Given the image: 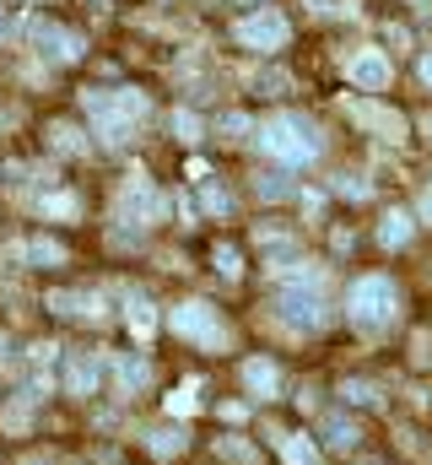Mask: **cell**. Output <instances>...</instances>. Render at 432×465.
<instances>
[{"label": "cell", "instance_id": "9a60e30c", "mask_svg": "<svg viewBox=\"0 0 432 465\" xmlns=\"http://www.w3.org/2000/svg\"><path fill=\"white\" fill-rule=\"evenodd\" d=\"M124 314H130V331H135V336H141V341H146V336H152V331H157V314H152V303H146V298H141V292H135V298H130V309H124Z\"/></svg>", "mask_w": 432, "mask_h": 465}, {"label": "cell", "instance_id": "44dd1931", "mask_svg": "<svg viewBox=\"0 0 432 465\" xmlns=\"http://www.w3.org/2000/svg\"><path fill=\"white\" fill-rule=\"evenodd\" d=\"M49 135H54V146H60V152H82V146H87V141H82V130H76V124H54V130H49Z\"/></svg>", "mask_w": 432, "mask_h": 465}, {"label": "cell", "instance_id": "7a4b0ae2", "mask_svg": "<svg viewBox=\"0 0 432 465\" xmlns=\"http://www.w3.org/2000/svg\"><path fill=\"white\" fill-rule=\"evenodd\" d=\"M400 314V287L389 282V276H357L351 282V292H346V320L357 325V331H384L389 320Z\"/></svg>", "mask_w": 432, "mask_h": 465}, {"label": "cell", "instance_id": "4dcf8cb0", "mask_svg": "<svg viewBox=\"0 0 432 465\" xmlns=\"http://www.w3.org/2000/svg\"><path fill=\"white\" fill-rule=\"evenodd\" d=\"M411 5H427V0H411Z\"/></svg>", "mask_w": 432, "mask_h": 465}, {"label": "cell", "instance_id": "5bb4252c", "mask_svg": "<svg viewBox=\"0 0 432 465\" xmlns=\"http://www.w3.org/2000/svg\"><path fill=\"white\" fill-rule=\"evenodd\" d=\"M281 460L287 465H314L319 460V450H314L303 433H287V439H281Z\"/></svg>", "mask_w": 432, "mask_h": 465}, {"label": "cell", "instance_id": "4fadbf2b", "mask_svg": "<svg viewBox=\"0 0 432 465\" xmlns=\"http://www.w3.org/2000/svg\"><path fill=\"white\" fill-rule=\"evenodd\" d=\"M124 212H135L141 223H152V217L162 212V201L152 195V184H146V179H130V190H124Z\"/></svg>", "mask_w": 432, "mask_h": 465}, {"label": "cell", "instance_id": "6da1fadb", "mask_svg": "<svg viewBox=\"0 0 432 465\" xmlns=\"http://www.w3.org/2000/svg\"><path fill=\"white\" fill-rule=\"evenodd\" d=\"M254 141H260V152H270L276 163H287V168H303V163H314L324 152V135L314 119L303 114H276L265 119L260 130H254Z\"/></svg>", "mask_w": 432, "mask_h": 465}, {"label": "cell", "instance_id": "484cf974", "mask_svg": "<svg viewBox=\"0 0 432 465\" xmlns=\"http://www.w3.org/2000/svg\"><path fill=\"white\" fill-rule=\"evenodd\" d=\"M340 195H351V201H368V179H351V173H340V184H335Z\"/></svg>", "mask_w": 432, "mask_h": 465}, {"label": "cell", "instance_id": "f546056e", "mask_svg": "<svg viewBox=\"0 0 432 465\" xmlns=\"http://www.w3.org/2000/svg\"><path fill=\"white\" fill-rule=\"evenodd\" d=\"M0 33H5V16H0Z\"/></svg>", "mask_w": 432, "mask_h": 465}, {"label": "cell", "instance_id": "30bf717a", "mask_svg": "<svg viewBox=\"0 0 432 465\" xmlns=\"http://www.w3.org/2000/svg\"><path fill=\"white\" fill-rule=\"evenodd\" d=\"M113 379H119V390H124V395H141V390L152 384V362H146V357L119 351V357H113Z\"/></svg>", "mask_w": 432, "mask_h": 465}, {"label": "cell", "instance_id": "d6986e66", "mask_svg": "<svg viewBox=\"0 0 432 465\" xmlns=\"http://www.w3.org/2000/svg\"><path fill=\"white\" fill-rule=\"evenodd\" d=\"M179 450H184V433H179V428L152 433V455H162V460H168V455H179Z\"/></svg>", "mask_w": 432, "mask_h": 465}, {"label": "cell", "instance_id": "d4e9b609", "mask_svg": "<svg viewBox=\"0 0 432 465\" xmlns=\"http://www.w3.org/2000/svg\"><path fill=\"white\" fill-rule=\"evenodd\" d=\"M216 271H221V276L232 282V276L243 271V260H238V249H227V243H221V249H216Z\"/></svg>", "mask_w": 432, "mask_h": 465}, {"label": "cell", "instance_id": "1f68e13d", "mask_svg": "<svg viewBox=\"0 0 432 465\" xmlns=\"http://www.w3.org/2000/svg\"><path fill=\"white\" fill-rule=\"evenodd\" d=\"M427 130H432V119H427Z\"/></svg>", "mask_w": 432, "mask_h": 465}, {"label": "cell", "instance_id": "83f0119b", "mask_svg": "<svg viewBox=\"0 0 432 465\" xmlns=\"http://www.w3.org/2000/svg\"><path fill=\"white\" fill-rule=\"evenodd\" d=\"M422 82L432 87V54H422Z\"/></svg>", "mask_w": 432, "mask_h": 465}, {"label": "cell", "instance_id": "e0dca14e", "mask_svg": "<svg viewBox=\"0 0 432 465\" xmlns=\"http://www.w3.org/2000/svg\"><path fill=\"white\" fill-rule=\"evenodd\" d=\"M324 439H329V450H351V444H357L362 433H357V428H351L346 417H329V422H324Z\"/></svg>", "mask_w": 432, "mask_h": 465}, {"label": "cell", "instance_id": "f1b7e54d", "mask_svg": "<svg viewBox=\"0 0 432 465\" xmlns=\"http://www.w3.org/2000/svg\"><path fill=\"white\" fill-rule=\"evenodd\" d=\"M422 217H427V223H432V190H427V201H422Z\"/></svg>", "mask_w": 432, "mask_h": 465}, {"label": "cell", "instance_id": "cb8c5ba5", "mask_svg": "<svg viewBox=\"0 0 432 465\" xmlns=\"http://www.w3.org/2000/svg\"><path fill=\"white\" fill-rule=\"evenodd\" d=\"M201 201H206V212H216V217H227V212H232V195H227V190H216V184H206V195H201Z\"/></svg>", "mask_w": 432, "mask_h": 465}, {"label": "cell", "instance_id": "5b68a950", "mask_svg": "<svg viewBox=\"0 0 432 465\" xmlns=\"http://www.w3.org/2000/svg\"><path fill=\"white\" fill-rule=\"evenodd\" d=\"M168 325H173V336H184V341H195V347H227V325L216 320L211 303H201V298H190V303H179L173 314H168Z\"/></svg>", "mask_w": 432, "mask_h": 465}, {"label": "cell", "instance_id": "7402d4cb", "mask_svg": "<svg viewBox=\"0 0 432 465\" xmlns=\"http://www.w3.org/2000/svg\"><path fill=\"white\" fill-rule=\"evenodd\" d=\"M260 195H265V201H287V195H292L287 173H265V179H260Z\"/></svg>", "mask_w": 432, "mask_h": 465}, {"label": "cell", "instance_id": "ac0fdd59", "mask_svg": "<svg viewBox=\"0 0 432 465\" xmlns=\"http://www.w3.org/2000/svg\"><path fill=\"white\" fill-rule=\"evenodd\" d=\"M340 395H346L351 406H378V390H373L368 379H346V384H340Z\"/></svg>", "mask_w": 432, "mask_h": 465}, {"label": "cell", "instance_id": "4316f807", "mask_svg": "<svg viewBox=\"0 0 432 465\" xmlns=\"http://www.w3.org/2000/svg\"><path fill=\"white\" fill-rule=\"evenodd\" d=\"M44 206H49V212H60V217H71V212H76V201H71V195H49Z\"/></svg>", "mask_w": 432, "mask_h": 465}, {"label": "cell", "instance_id": "8fae6325", "mask_svg": "<svg viewBox=\"0 0 432 465\" xmlns=\"http://www.w3.org/2000/svg\"><path fill=\"white\" fill-rule=\"evenodd\" d=\"M351 119H357V124H368V130H378V135H389V141H400V135H406V119L384 114V109H378V104H368V98H362V104H351Z\"/></svg>", "mask_w": 432, "mask_h": 465}, {"label": "cell", "instance_id": "603a6c76", "mask_svg": "<svg viewBox=\"0 0 432 465\" xmlns=\"http://www.w3.org/2000/svg\"><path fill=\"white\" fill-rule=\"evenodd\" d=\"M173 130H179V141H201V119L190 114V109H179V114H173Z\"/></svg>", "mask_w": 432, "mask_h": 465}, {"label": "cell", "instance_id": "ba28073f", "mask_svg": "<svg viewBox=\"0 0 432 465\" xmlns=\"http://www.w3.org/2000/svg\"><path fill=\"white\" fill-rule=\"evenodd\" d=\"M98 379H103V357H98V351H71V362H65V390H71V395H93Z\"/></svg>", "mask_w": 432, "mask_h": 465}, {"label": "cell", "instance_id": "9c48e42d", "mask_svg": "<svg viewBox=\"0 0 432 465\" xmlns=\"http://www.w3.org/2000/svg\"><path fill=\"white\" fill-rule=\"evenodd\" d=\"M243 390H249V395H260V401H270V395L281 390L276 362H270V357H249V362H243Z\"/></svg>", "mask_w": 432, "mask_h": 465}, {"label": "cell", "instance_id": "7c38bea8", "mask_svg": "<svg viewBox=\"0 0 432 465\" xmlns=\"http://www.w3.org/2000/svg\"><path fill=\"white\" fill-rule=\"evenodd\" d=\"M411 238H417V217H411V212H389V217L378 223V243H384V249H406Z\"/></svg>", "mask_w": 432, "mask_h": 465}, {"label": "cell", "instance_id": "3957f363", "mask_svg": "<svg viewBox=\"0 0 432 465\" xmlns=\"http://www.w3.org/2000/svg\"><path fill=\"white\" fill-rule=\"evenodd\" d=\"M276 320H281L287 331H319L324 320H329L324 292L314 287V282H292V287H281V292H276Z\"/></svg>", "mask_w": 432, "mask_h": 465}, {"label": "cell", "instance_id": "2e32d148", "mask_svg": "<svg viewBox=\"0 0 432 465\" xmlns=\"http://www.w3.org/2000/svg\"><path fill=\"white\" fill-rule=\"evenodd\" d=\"M22 254H27L33 265H65V249H60L54 238H33V243H27Z\"/></svg>", "mask_w": 432, "mask_h": 465}, {"label": "cell", "instance_id": "52a82bcc", "mask_svg": "<svg viewBox=\"0 0 432 465\" xmlns=\"http://www.w3.org/2000/svg\"><path fill=\"white\" fill-rule=\"evenodd\" d=\"M346 76H351L357 93H384L395 71H389V54H378V49H357V54L346 60Z\"/></svg>", "mask_w": 432, "mask_h": 465}, {"label": "cell", "instance_id": "8992f818", "mask_svg": "<svg viewBox=\"0 0 432 465\" xmlns=\"http://www.w3.org/2000/svg\"><path fill=\"white\" fill-rule=\"evenodd\" d=\"M27 33H33L38 54H44V60H54V65H76V60H82V49H87L71 27H60V22H49V16L27 22Z\"/></svg>", "mask_w": 432, "mask_h": 465}, {"label": "cell", "instance_id": "277c9868", "mask_svg": "<svg viewBox=\"0 0 432 465\" xmlns=\"http://www.w3.org/2000/svg\"><path fill=\"white\" fill-rule=\"evenodd\" d=\"M232 38H238L243 49L276 54V49H287V38H292V22H287L281 11L260 5V11H249V16H238V22H232Z\"/></svg>", "mask_w": 432, "mask_h": 465}, {"label": "cell", "instance_id": "ffe728a7", "mask_svg": "<svg viewBox=\"0 0 432 465\" xmlns=\"http://www.w3.org/2000/svg\"><path fill=\"white\" fill-rule=\"evenodd\" d=\"M216 130H221L227 141H243V135H249L254 124H249V114H221V119H216Z\"/></svg>", "mask_w": 432, "mask_h": 465}]
</instances>
